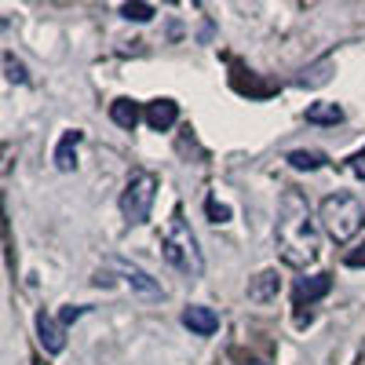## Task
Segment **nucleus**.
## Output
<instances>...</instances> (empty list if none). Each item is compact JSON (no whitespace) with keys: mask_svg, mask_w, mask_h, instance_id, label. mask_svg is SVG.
<instances>
[{"mask_svg":"<svg viewBox=\"0 0 365 365\" xmlns=\"http://www.w3.org/2000/svg\"><path fill=\"white\" fill-rule=\"evenodd\" d=\"M110 117H113V125H120V128H135L139 125V106L132 103V99H113L110 103Z\"/></svg>","mask_w":365,"mask_h":365,"instance_id":"nucleus-14","label":"nucleus"},{"mask_svg":"<svg viewBox=\"0 0 365 365\" xmlns=\"http://www.w3.org/2000/svg\"><path fill=\"white\" fill-rule=\"evenodd\" d=\"M347 168H351V172H354L358 179H365V150H358V154H354V158L347 161Z\"/></svg>","mask_w":365,"mask_h":365,"instance_id":"nucleus-19","label":"nucleus"},{"mask_svg":"<svg viewBox=\"0 0 365 365\" xmlns=\"http://www.w3.org/2000/svg\"><path fill=\"white\" fill-rule=\"evenodd\" d=\"M274 241H278V252L289 267H307L318 259V234H314V220H311V205L299 190L282 194Z\"/></svg>","mask_w":365,"mask_h":365,"instance_id":"nucleus-1","label":"nucleus"},{"mask_svg":"<svg viewBox=\"0 0 365 365\" xmlns=\"http://www.w3.org/2000/svg\"><path fill=\"white\" fill-rule=\"evenodd\" d=\"M120 15H125L128 22H150V19L158 15V8H154V4H139V0H135V4H125V8H120Z\"/></svg>","mask_w":365,"mask_h":365,"instance_id":"nucleus-16","label":"nucleus"},{"mask_svg":"<svg viewBox=\"0 0 365 365\" xmlns=\"http://www.w3.org/2000/svg\"><path fill=\"white\" fill-rule=\"evenodd\" d=\"M103 267H106V270H99V274H117V278L125 282L132 292H139V296H146V299H165L161 282L150 278L143 267H135V263H128V259H120V256H110Z\"/></svg>","mask_w":365,"mask_h":365,"instance_id":"nucleus-5","label":"nucleus"},{"mask_svg":"<svg viewBox=\"0 0 365 365\" xmlns=\"http://www.w3.org/2000/svg\"><path fill=\"white\" fill-rule=\"evenodd\" d=\"M84 311H88V307H66L63 314H58V322H63V325H70V322H77Z\"/></svg>","mask_w":365,"mask_h":365,"instance_id":"nucleus-21","label":"nucleus"},{"mask_svg":"<svg viewBox=\"0 0 365 365\" xmlns=\"http://www.w3.org/2000/svg\"><path fill=\"white\" fill-rule=\"evenodd\" d=\"M344 263H347V267H365V245H358L354 252H347Z\"/></svg>","mask_w":365,"mask_h":365,"instance_id":"nucleus-20","label":"nucleus"},{"mask_svg":"<svg viewBox=\"0 0 365 365\" xmlns=\"http://www.w3.org/2000/svg\"><path fill=\"white\" fill-rule=\"evenodd\" d=\"M37 340H41V347L48 354H63V347H66V325L58 318H51L48 311H41L37 314Z\"/></svg>","mask_w":365,"mask_h":365,"instance_id":"nucleus-6","label":"nucleus"},{"mask_svg":"<svg viewBox=\"0 0 365 365\" xmlns=\"http://www.w3.org/2000/svg\"><path fill=\"white\" fill-rule=\"evenodd\" d=\"M252 365H263V361H252Z\"/></svg>","mask_w":365,"mask_h":365,"instance_id":"nucleus-22","label":"nucleus"},{"mask_svg":"<svg viewBox=\"0 0 365 365\" xmlns=\"http://www.w3.org/2000/svg\"><path fill=\"white\" fill-rule=\"evenodd\" d=\"M278 289H282L278 270H263L249 282V299L252 303H270V299H278Z\"/></svg>","mask_w":365,"mask_h":365,"instance_id":"nucleus-11","label":"nucleus"},{"mask_svg":"<svg viewBox=\"0 0 365 365\" xmlns=\"http://www.w3.org/2000/svg\"><path fill=\"white\" fill-rule=\"evenodd\" d=\"M81 139H84L81 128H70L63 139H58V146H55V168L58 172H73L77 168V146H81Z\"/></svg>","mask_w":365,"mask_h":365,"instance_id":"nucleus-10","label":"nucleus"},{"mask_svg":"<svg viewBox=\"0 0 365 365\" xmlns=\"http://www.w3.org/2000/svg\"><path fill=\"white\" fill-rule=\"evenodd\" d=\"M208 220H212V223H227V220H230V208L220 205L216 197H208Z\"/></svg>","mask_w":365,"mask_h":365,"instance_id":"nucleus-18","label":"nucleus"},{"mask_svg":"<svg viewBox=\"0 0 365 365\" xmlns=\"http://www.w3.org/2000/svg\"><path fill=\"white\" fill-rule=\"evenodd\" d=\"M182 325H187L194 336H212V332L220 329V314L212 307H201V303H194V307L182 311Z\"/></svg>","mask_w":365,"mask_h":365,"instance_id":"nucleus-8","label":"nucleus"},{"mask_svg":"<svg viewBox=\"0 0 365 365\" xmlns=\"http://www.w3.org/2000/svg\"><path fill=\"white\" fill-rule=\"evenodd\" d=\"M329 289H332V278H329V274H311V278H299V282H296L292 299H296V307H311L314 299L329 296Z\"/></svg>","mask_w":365,"mask_h":365,"instance_id":"nucleus-7","label":"nucleus"},{"mask_svg":"<svg viewBox=\"0 0 365 365\" xmlns=\"http://www.w3.org/2000/svg\"><path fill=\"white\" fill-rule=\"evenodd\" d=\"M165 259L182 270V274H190V278H201L205 274V259H201V249H197V237L190 230V223L182 220V208L172 212V220H168V234H165Z\"/></svg>","mask_w":365,"mask_h":365,"instance_id":"nucleus-2","label":"nucleus"},{"mask_svg":"<svg viewBox=\"0 0 365 365\" xmlns=\"http://www.w3.org/2000/svg\"><path fill=\"white\" fill-rule=\"evenodd\" d=\"M4 77H8L11 84H26V66L19 63L11 51H4Z\"/></svg>","mask_w":365,"mask_h":365,"instance_id":"nucleus-17","label":"nucleus"},{"mask_svg":"<svg viewBox=\"0 0 365 365\" xmlns=\"http://www.w3.org/2000/svg\"><path fill=\"white\" fill-rule=\"evenodd\" d=\"M322 227L325 234L336 241V245H347V241L365 227V208L354 194H329L322 201Z\"/></svg>","mask_w":365,"mask_h":365,"instance_id":"nucleus-3","label":"nucleus"},{"mask_svg":"<svg viewBox=\"0 0 365 365\" xmlns=\"http://www.w3.org/2000/svg\"><path fill=\"white\" fill-rule=\"evenodd\" d=\"M285 161H289L292 168H299V172H314V168H322L329 158L322 154V150H292Z\"/></svg>","mask_w":365,"mask_h":365,"instance_id":"nucleus-15","label":"nucleus"},{"mask_svg":"<svg viewBox=\"0 0 365 365\" xmlns=\"http://www.w3.org/2000/svg\"><path fill=\"white\" fill-rule=\"evenodd\" d=\"M332 70H336V66H332V58H318L314 66H307V70L296 77V84H299V88H322V84L332 77Z\"/></svg>","mask_w":365,"mask_h":365,"instance_id":"nucleus-12","label":"nucleus"},{"mask_svg":"<svg viewBox=\"0 0 365 365\" xmlns=\"http://www.w3.org/2000/svg\"><path fill=\"white\" fill-rule=\"evenodd\" d=\"M307 120H311V125H340V120H344V106L340 103H311L307 106Z\"/></svg>","mask_w":365,"mask_h":365,"instance_id":"nucleus-13","label":"nucleus"},{"mask_svg":"<svg viewBox=\"0 0 365 365\" xmlns=\"http://www.w3.org/2000/svg\"><path fill=\"white\" fill-rule=\"evenodd\" d=\"M154 197H158V175L154 172H132V179L125 182V194H120V212L132 227H143L154 212Z\"/></svg>","mask_w":365,"mask_h":365,"instance_id":"nucleus-4","label":"nucleus"},{"mask_svg":"<svg viewBox=\"0 0 365 365\" xmlns=\"http://www.w3.org/2000/svg\"><path fill=\"white\" fill-rule=\"evenodd\" d=\"M175 120H179V106L172 99H154V103L146 106V125L154 128V132H168Z\"/></svg>","mask_w":365,"mask_h":365,"instance_id":"nucleus-9","label":"nucleus"}]
</instances>
